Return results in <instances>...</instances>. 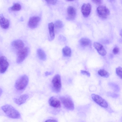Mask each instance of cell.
I'll list each match as a JSON object with an SVG mask.
<instances>
[{
  "label": "cell",
  "mask_w": 122,
  "mask_h": 122,
  "mask_svg": "<svg viewBox=\"0 0 122 122\" xmlns=\"http://www.w3.org/2000/svg\"><path fill=\"white\" fill-rule=\"evenodd\" d=\"M91 5L89 3L84 4L81 7V11L83 16L88 17L90 13L91 10Z\"/></svg>",
  "instance_id": "cell-10"
},
{
  "label": "cell",
  "mask_w": 122,
  "mask_h": 122,
  "mask_svg": "<svg viewBox=\"0 0 122 122\" xmlns=\"http://www.w3.org/2000/svg\"><path fill=\"white\" fill-rule=\"evenodd\" d=\"M40 18L38 16H34L31 17L28 22L29 27L34 29L37 27L40 20Z\"/></svg>",
  "instance_id": "cell-9"
},
{
  "label": "cell",
  "mask_w": 122,
  "mask_h": 122,
  "mask_svg": "<svg viewBox=\"0 0 122 122\" xmlns=\"http://www.w3.org/2000/svg\"><path fill=\"white\" fill-rule=\"evenodd\" d=\"M52 87L53 90L55 92L58 93L61 91V77L59 74L55 75L51 81Z\"/></svg>",
  "instance_id": "cell-3"
},
{
  "label": "cell",
  "mask_w": 122,
  "mask_h": 122,
  "mask_svg": "<svg viewBox=\"0 0 122 122\" xmlns=\"http://www.w3.org/2000/svg\"><path fill=\"white\" fill-rule=\"evenodd\" d=\"M29 82L28 76L25 75L20 76L16 80L15 87L17 90L21 91L24 90L27 86Z\"/></svg>",
  "instance_id": "cell-2"
},
{
  "label": "cell",
  "mask_w": 122,
  "mask_h": 122,
  "mask_svg": "<svg viewBox=\"0 0 122 122\" xmlns=\"http://www.w3.org/2000/svg\"><path fill=\"white\" fill-rule=\"evenodd\" d=\"M21 8V6L19 4L15 3L9 8V10L12 11H18L20 10Z\"/></svg>",
  "instance_id": "cell-22"
},
{
  "label": "cell",
  "mask_w": 122,
  "mask_h": 122,
  "mask_svg": "<svg viewBox=\"0 0 122 122\" xmlns=\"http://www.w3.org/2000/svg\"><path fill=\"white\" fill-rule=\"evenodd\" d=\"M9 25L8 20L5 18L3 15L0 14V25L3 29L8 28Z\"/></svg>",
  "instance_id": "cell-15"
},
{
  "label": "cell",
  "mask_w": 122,
  "mask_h": 122,
  "mask_svg": "<svg viewBox=\"0 0 122 122\" xmlns=\"http://www.w3.org/2000/svg\"><path fill=\"white\" fill-rule=\"evenodd\" d=\"M67 19L69 20H73L75 18L76 16V9L72 6H69L67 9Z\"/></svg>",
  "instance_id": "cell-12"
},
{
  "label": "cell",
  "mask_w": 122,
  "mask_h": 122,
  "mask_svg": "<svg viewBox=\"0 0 122 122\" xmlns=\"http://www.w3.org/2000/svg\"><path fill=\"white\" fill-rule=\"evenodd\" d=\"M81 73L83 75H86L88 77H90V73L88 71H85L81 70Z\"/></svg>",
  "instance_id": "cell-25"
},
{
  "label": "cell",
  "mask_w": 122,
  "mask_h": 122,
  "mask_svg": "<svg viewBox=\"0 0 122 122\" xmlns=\"http://www.w3.org/2000/svg\"><path fill=\"white\" fill-rule=\"evenodd\" d=\"M28 97L29 96L27 95L23 94L18 97L14 98V101L16 104L20 105L24 103Z\"/></svg>",
  "instance_id": "cell-13"
},
{
  "label": "cell",
  "mask_w": 122,
  "mask_h": 122,
  "mask_svg": "<svg viewBox=\"0 0 122 122\" xmlns=\"http://www.w3.org/2000/svg\"><path fill=\"white\" fill-rule=\"evenodd\" d=\"M55 25L56 28H62L63 26V23L60 20H57L56 21Z\"/></svg>",
  "instance_id": "cell-24"
},
{
  "label": "cell",
  "mask_w": 122,
  "mask_h": 122,
  "mask_svg": "<svg viewBox=\"0 0 122 122\" xmlns=\"http://www.w3.org/2000/svg\"><path fill=\"white\" fill-rule=\"evenodd\" d=\"M81 45L83 46H91V41L89 39L86 38H81L80 41Z\"/></svg>",
  "instance_id": "cell-18"
},
{
  "label": "cell",
  "mask_w": 122,
  "mask_h": 122,
  "mask_svg": "<svg viewBox=\"0 0 122 122\" xmlns=\"http://www.w3.org/2000/svg\"><path fill=\"white\" fill-rule=\"evenodd\" d=\"M46 1L48 4L51 5H55L57 2L56 0H47Z\"/></svg>",
  "instance_id": "cell-26"
},
{
  "label": "cell",
  "mask_w": 122,
  "mask_h": 122,
  "mask_svg": "<svg viewBox=\"0 0 122 122\" xmlns=\"http://www.w3.org/2000/svg\"><path fill=\"white\" fill-rule=\"evenodd\" d=\"M93 46L100 55L102 56L106 55V51L101 44L98 42H95L93 44Z\"/></svg>",
  "instance_id": "cell-11"
},
{
  "label": "cell",
  "mask_w": 122,
  "mask_h": 122,
  "mask_svg": "<svg viewBox=\"0 0 122 122\" xmlns=\"http://www.w3.org/2000/svg\"><path fill=\"white\" fill-rule=\"evenodd\" d=\"M48 28L49 33L50 40L51 41L54 39L55 36L54 32V24L53 23L51 22L49 23Z\"/></svg>",
  "instance_id": "cell-17"
},
{
  "label": "cell",
  "mask_w": 122,
  "mask_h": 122,
  "mask_svg": "<svg viewBox=\"0 0 122 122\" xmlns=\"http://www.w3.org/2000/svg\"><path fill=\"white\" fill-rule=\"evenodd\" d=\"M91 96L93 100L99 106L105 108L107 107V103L105 99L101 97L94 94H92Z\"/></svg>",
  "instance_id": "cell-7"
},
{
  "label": "cell",
  "mask_w": 122,
  "mask_h": 122,
  "mask_svg": "<svg viewBox=\"0 0 122 122\" xmlns=\"http://www.w3.org/2000/svg\"><path fill=\"white\" fill-rule=\"evenodd\" d=\"M2 89H1V88H0V96L1 95V94L2 93Z\"/></svg>",
  "instance_id": "cell-31"
},
{
  "label": "cell",
  "mask_w": 122,
  "mask_h": 122,
  "mask_svg": "<svg viewBox=\"0 0 122 122\" xmlns=\"http://www.w3.org/2000/svg\"><path fill=\"white\" fill-rule=\"evenodd\" d=\"M116 72L117 76L121 79L122 78V69L120 66H119L116 69Z\"/></svg>",
  "instance_id": "cell-23"
},
{
  "label": "cell",
  "mask_w": 122,
  "mask_h": 122,
  "mask_svg": "<svg viewBox=\"0 0 122 122\" xmlns=\"http://www.w3.org/2000/svg\"><path fill=\"white\" fill-rule=\"evenodd\" d=\"M97 11L99 16L102 19L107 18L110 14L109 9L104 5L99 6L97 8Z\"/></svg>",
  "instance_id": "cell-6"
},
{
  "label": "cell",
  "mask_w": 122,
  "mask_h": 122,
  "mask_svg": "<svg viewBox=\"0 0 122 122\" xmlns=\"http://www.w3.org/2000/svg\"><path fill=\"white\" fill-rule=\"evenodd\" d=\"M60 99L64 106L67 109L72 110L74 108V103L71 99L69 97L62 96Z\"/></svg>",
  "instance_id": "cell-5"
},
{
  "label": "cell",
  "mask_w": 122,
  "mask_h": 122,
  "mask_svg": "<svg viewBox=\"0 0 122 122\" xmlns=\"http://www.w3.org/2000/svg\"><path fill=\"white\" fill-rule=\"evenodd\" d=\"M119 52V49L117 47H115L113 49V53L115 54H117Z\"/></svg>",
  "instance_id": "cell-27"
},
{
  "label": "cell",
  "mask_w": 122,
  "mask_h": 122,
  "mask_svg": "<svg viewBox=\"0 0 122 122\" xmlns=\"http://www.w3.org/2000/svg\"><path fill=\"white\" fill-rule=\"evenodd\" d=\"M92 1L97 4H100L102 2V1L101 0H93Z\"/></svg>",
  "instance_id": "cell-28"
},
{
  "label": "cell",
  "mask_w": 122,
  "mask_h": 122,
  "mask_svg": "<svg viewBox=\"0 0 122 122\" xmlns=\"http://www.w3.org/2000/svg\"><path fill=\"white\" fill-rule=\"evenodd\" d=\"M12 46L18 50H20L24 47V43L20 40H17L12 41L11 43Z\"/></svg>",
  "instance_id": "cell-16"
},
{
  "label": "cell",
  "mask_w": 122,
  "mask_h": 122,
  "mask_svg": "<svg viewBox=\"0 0 122 122\" xmlns=\"http://www.w3.org/2000/svg\"><path fill=\"white\" fill-rule=\"evenodd\" d=\"M1 109L6 115L10 118L17 119L20 117L19 112L10 105H6L3 106L2 107Z\"/></svg>",
  "instance_id": "cell-1"
},
{
  "label": "cell",
  "mask_w": 122,
  "mask_h": 122,
  "mask_svg": "<svg viewBox=\"0 0 122 122\" xmlns=\"http://www.w3.org/2000/svg\"><path fill=\"white\" fill-rule=\"evenodd\" d=\"M37 54L39 58L41 60L45 61L46 59V55L42 50L39 49L37 51Z\"/></svg>",
  "instance_id": "cell-20"
},
{
  "label": "cell",
  "mask_w": 122,
  "mask_h": 122,
  "mask_svg": "<svg viewBox=\"0 0 122 122\" xmlns=\"http://www.w3.org/2000/svg\"><path fill=\"white\" fill-rule=\"evenodd\" d=\"M62 52L63 55L65 57H70L71 55V49L68 46H66L63 48Z\"/></svg>",
  "instance_id": "cell-19"
},
{
  "label": "cell",
  "mask_w": 122,
  "mask_h": 122,
  "mask_svg": "<svg viewBox=\"0 0 122 122\" xmlns=\"http://www.w3.org/2000/svg\"><path fill=\"white\" fill-rule=\"evenodd\" d=\"M50 105L53 107L59 108L61 106V102L58 99L54 97H50L49 100Z\"/></svg>",
  "instance_id": "cell-14"
},
{
  "label": "cell",
  "mask_w": 122,
  "mask_h": 122,
  "mask_svg": "<svg viewBox=\"0 0 122 122\" xmlns=\"http://www.w3.org/2000/svg\"><path fill=\"white\" fill-rule=\"evenodd\" d=\"M9 63L6 58L4 56L0 57V73H4L7 69Z\"/></svg>",
  "instance_id": "cell-8"
},
{
  "label": "cell",
  "mask_w": 122,
  "mask_h": 122,
  "mask_svg": "<svg viewBox=\"0 0 122 122\" xmlns=\"http://www.w3.org/2000/svg\"><path fill=\"white\" fill-rule=\"evenodd\" d=\"M45 122H57V121L54 119H49L46 120Z\"/></svg>",
  "instance_id": "cell-29"
},
{
  "label": "cell",
  "mask_w": 122,
  "mask_h": 122,
  "mask_svg": "<svg viewBox=\"0 0 122 122\" xmlns=\"http://www.w3.org/2000/svg\"><path fill=\"white\" fill-rule=\"evenodd\" d=\"M52 74V72L46 71L45 72V75L47 76L49 75H51Z\"/></svg>",
  "instance_id": "cell-30"
},
{
  "label": "cell",
  "mask_w": 122,
  "mask_h": 122,
  "mask_svg": "<svg viewBox=\"0 0 122 122\" xmlns=\"http://www.w3.org/2000/svg\"><path fill=\"white\" fill-rule=\"evenodd\" d=\"M98 73L99 76L104 77H108L110 75L109 73L108 72L103 69L99 70Z\"/></svg>",
  "instance_id": "cell-21"
},
{
  "label": "cell",
  "mask_w": 122,
  "mask_h": 122,
  "mask_svg": "<svg viewBox=\"0 0 122 122\" xmlns=\"http://www.w3.org/2000/svg\"><path fill=\"white\" fill-rule=\"evenodd\" d=\"M29 52V49L28 47L18 50L17 53V62L18 64L22 62L27 56Z\"/></svg>",
  "instance_id": "cell-4"
}]
</instances>
